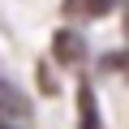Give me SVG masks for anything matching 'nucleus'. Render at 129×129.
I'll return each instance as SVG.
<instances>
[{
  "label": "nucleus",
  "mask_w": 129,
  "mask_h": 129,
  "mask_svg": "<svg viewBox=\"0 0 129 129\" xmlns=\"http://www.w3.org/2000/svg\"><path fill=\"white\" fill-rule=\"evenodd\" d=\"M78 129H103L99 108H95V90H90L86 82L78 86Z\"/></svg>",
  "instance_id": "1"
},
{
  "label": "nucleus",
  "mask_w": 129,
  "mask_h": 129,
  "mask_svg": "<svg viewBox=\"0 0 129 129\" xmlns=\"http://www.w3.org/2000/svg\"><path fill=\"white\" fill-rule=\"evenodd\" d=\"M52 52H56V60H60V64H78V60L86 56V47H82V39H78L73 30H60V35H56V43H52Z\"/></svg>",
  "instance_id": "2"
},
{
  "label": "nucleus",
  "mask_w": 129,
  "mask_h": 129,
  "mask_svg": "<svg viewBox=\"0 0 129 129\" xmlns=\"http://www.w3.org/2000/svg\"><path fill=\"white\" fill-rule=\"evenodd\" d=\"M116 9V0H64L69 17H108Z\"/></svg>",
  "instance_id": "3"
}]
</instances>
